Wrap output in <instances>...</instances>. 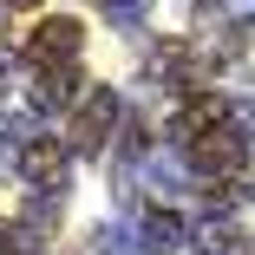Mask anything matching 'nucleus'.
<instances>
[{"instance_id":"1","label":"nucleus","mask_w":255,"mask_h":255,"mask_svg":"<svg viewBox=\"0 0 255 255\" xmlns=\"http://www.w3.org/2000/svg\"><path fill=\"white\" fill-rule=\"evenodd\" d=\"M118 125H125V98H118L112 85H92L79 105H72V137H66V150H79V157H98V150L118 137Z\"/></svg>"},{"instance_id":"2","label":"nucleus","mask_w":255,"mask_h":255,"mask_svg":"<svg viewBox=\"0 0 255 255\" xmlns=\"http://www.w3.org/2000/svg\"><path fill=\"white\" fill-rule=\"evenodd\" d=\"M144 72L157 85H170L177 98H203L210 92V72H216V53H196V46H183V39H157Z\"/></svg>"},{"instance_id":"3","label":"nucleus","mask_w":255,"mask_h":255,"mask_svg":"<svg viewBox=\"0 0 255 255\" xmlns=\"http://www.w3.org/2000/svg\"><path fill=\"white\" fill-rule=\"evenodd\" d=\"M13 170H20V183H26L33 196H66V170H72V150H66L59 137H33V144H26V157H20Z\"/></svg>"},{"instance_id":"4","label":"nucleus","mask_w":255,"mask_h":255,"mask_svg":"<svg viewBox=\"0 0 255 255\" xmlns=\"http://www.w3.org/2000/svg\"><path fill=\"white\" fill-rule=\"evenodd\" d=\"M79 46H85V26L72 13H53V20L33 26V46H26V53H33V66H72Z\"/></svg>"},{"instance_id":"5","label":"nucleus","mask_w":255,"mask_h":255,"mask_svg":"<svg viewBox=\"0 0 255 255\" xmlns=\"http://www.w3.org/2000/svg\"><path fill=\"white\" fill-rule=\"evenodd\" d=\"M131 242H137L144 255H177V249H183V223H177V210H164V203L137 210V223H131Z\"/></svg>"},{"instance_id":"6","label":"nucleus","mask_w":255,"mask_h":255,"mask_svg":"<svg viewBox=\"0 0 255 255\" xmlns=\"http://www.w3.org/2000/svg\"><path fill=\"white\" fill-rule=\"evenodd\" d=\"M72 66H33V112H72V98H85Z\"/></svg>"},{"instance_id":"7","label":"nucleus","mask_w":255,"mask_h":255,"mask_svg":"<svg viewBox=\"0 0 255 255\" xmlns=\"http://www.w3.org/2000/svg\"><path fill=\"white\" fill-rule=\"evenodd\" d=\"M105 20H112L118 33H137V26H144V0H105Z\"/></svg>"},{"instance_id":"8","label":"nucleus","mask_w":255,"mask_h":255,"mask_svg":"<svg viewBox=\"0 0 255 255\" xmlns=\"http://www.w3.org/2000/svg\"><path fill=\"white\" fill-rule=\"evenodd\" d=\"M196 33H229V7L223 0H203L196 7Z\"/></svg>"},{"instance_id":"9","label":"nucleus","mask_w":255,"mask_h":255,"mask_svg":"<svg viewBox=\"0 0 255 255\" xmlns=\"http://www.w3.org/2000/svg\"><path fill=\"white\" fill-rule=\"evenodd\" d=\"M125 242H131L125 229H98V242H92V249H98V255H125Z\"/></svg>"},{"instance_id":"10","label":"nucleus","mask_w":255,"mask_h":255,"mask_svg":"<svg viewBox=\"0 0 255 255\" xmlns=\"http://www.w3.org/2000/svg\"><path fill=\"white\" fill-rule=\"evenodd\" d=\"M0 7H39V0H0Z\"/></svg>"},{"instance_id":"11","label":"nucleus","mask_w":255,"mask_h":255,"mask_svg":"<svg viewBox=\"0 0 255 255\" xmlns=\"http://www.w3.org/2000/svg\"><path fill=\"white\" fill-rule=\"evenodd\" d=\"M242 7H255V0H242Z\"/></svg>"}]
</instances>
